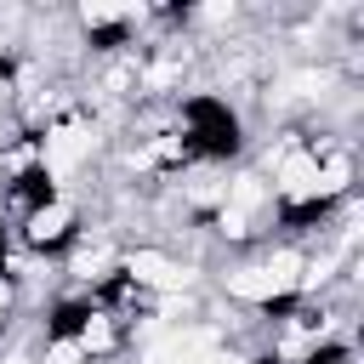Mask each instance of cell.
Returning a JSON list of instances; mask_svg holds the SVG:
<instances>
[{"mask_svg": "<svg viewBox=\"0 0 364 364\" xmlns=\"http://www.w3.org/2000/svg\"><path fill=\"white\" fill-rule=\"evenodd\" d=\"M6 239H11V228H6V216H0V245H6Z\"/></svg>", "mask_w": 364, "mask_h": 364, "instance_id": "8992f818", "label": "cell"}, {"mask_svg": "<svg viewBox=\"0 0 364 364\" xmlns=\"http://www.w3.org/2000/svg\"><path fill=\"white\" fill-rule=\"evenodd\" d=\"M313 364H358V347H330V353H318Z\"/></svg>", "mask_w": 364, "mask_h": 364, "instance_id": "5b68a950", "label": "cell"}, {"mask_svg": "<svg viewBox=\"0 0 364 364\" xmlns=\"http://www.w3.org/2000/svg\"><path fill=\"white\" fill-rule=\"evenodd\" d=\"M34 364H85L68 341H57V336H40V347H34Z\"/></svg>", "mask_w": 364, "mask_h": 364, "instance_id": "277c9868", "label": "cell"}, {"mask_svg": "<svg viewBox=\"0 0 364 364\" xmlns=\"http://www.w3.org/2000/svg\"><path fill=\"white\" fill-rule=\"evenodd\" d=\"M85 199L80 193H63V188H51L17 228H11V245H23L28 256H40V262H63V250L85 233Z\"/></svg>", "mask_w": 364, "mask_h": 364, "instance_id": "7a4b0ae2", "label": "cell"}, {"mask_svg": "<svg viewBox=\"0 0 364 364\" xmlns=\"http://www.w3.org/2000/svg\"><path fill=\"white\" fill-rule=\"evenodd\" d=\"M131 318H119L114 307H102L97 296H85L80 301V313H74V324H68V336H57V341H68L85 364H114V358H131Z\"/></svg>", "mask_w": 364, "mask_h": 364, "instance_id": "3957f363", "label": "cell"}, {"mask_svg": "<svg viewBox=\"0 0 364 364\" xmlns=\"http://www.w3.org/2000/svg\"><path fill=\"white\" fill-rule=\"evenodd\" d=\"M119 279H131L148 301H171V296H199L210 290V273L193 267L182 250H165V245H142L131 239L119 250Z\"/></svg>", "mask_w": 364, "mask_h": 364, "instance_id": "6da1fadb", "label": "cell"}]
</instances>
